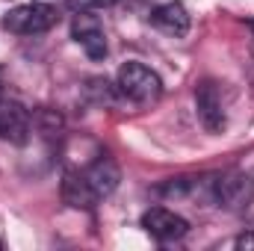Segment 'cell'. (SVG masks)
Returning a JSON list of instances; mask_svg holds the SVG:
<instances>
[{"label": "cell", "instance_id": "1", "mask_svg": "<svg viewBox=\"0 0 254 251\" xmlns=\"http://www.w3.org/2000/svg\"><path fill=\"white\" fill-rule=\"evenodd\" d=\"M116 86L133 104H157L163 98V80L157 77V71H151L148 65H142V63L122 65Z\"/></svg>", "mask_w": 254, "mask_h": 251}, {"label": "cell", "instance_id": "2", "mask_svg": "<svg viewBox=\"0 0 254 251\" xmlns=\"http://www.w3.org/2000/svg\"><path fill=\"white\" fill-rule=\"evenodd\" d=\"M213 201L228 213H243L254 201V178L246 172H228L213 181Z\"/></svg>", "mask_w": 254, "mask_h": 251}, {"label": "cell", "instance_id": "3", "mask_svg": "<svg viewBox=\"0 0 254 251\" xmlns=\"http://www.w3.org/2000/svg\"><path fill=\"white\" fill-rule=\"evenodd\" d=\"M60 21L57 9L48 6V3H27V6H15L9 15H6V30L9 33H18V36H39V33H48L54 24Z\"/></svg>", "mask_w": 254, "mask_h": 251}, {"label": "cell", "instance_id": "4", "mask_svg": "<svg viewBox=\"0 0 254 251\" xmlns=\"http://www.w3.org/2000/svg\"><path fill=\"white\" fill-rule=\"evenodd\" d=\"M142 228H145L154 240H160V243H175V240L187 237L190 222H187L184 216L166 210V207H151V210L142 213Z\"/></svg>", "mask_w": 254, "mask_h": 251}, {"label": "cell", "instance_id": "5", "mask_svg": "<svg viewBox=\"0 0 254 251\" xmlns=\"http://www.w3.org/2000/svg\"><path fill=\"white\" fill-rule=\"evenodd\" d=\"M71 36H74V42L89 54V60H104V57H107V36H104L101 21H98L92 12H80V15L74 18Z\"/></svg>", "mask_w": 254, "mask_h": 251}, {"label": "cell", "instance_id": "6", "mask_svg": "<svg viewBox=\"0 0 254 251\" xmlns=\"http://www.w3.org/2000/svg\"><path fill=\"white\" fill-rule=\"evenodd\" d=\"M195 110L207 133H222L225 130V110H222V95L213 80L198 83L195 89Z\"/></svg>", "mask_w": 254, "mask_h": 251}, {"label": "cell", "instance_id": "7", "mask_svg": "<svg viewBox=\"0 0 254 251\" xmlns=\"http://www.w3.org/2000/svg\"><path fill=\"white\" fill-rule=\"evenodd\" d=\"M30 113L18 104V101H6L0 98V139L12 142V145H24L30 139Z\"/></svg>", "mask_w": 254, "mask_h": 251}, {"label": "cell", "instance_id": "8", "mask_svg": "<svg viewBox=\"0 0 254 251\" xmlns=\"http://www.w3.org/2000/svg\"><path fill=\"white\" fill-rule=\"evenodd\" d=\"M151 24H154L160 33L181 39V36H187V33H190L192 18H190V12H187V6H184V3L172 0V3H163V6H157V9L151 12Z\"/></svg>", "mask_w": 254, "mask_h": 251}, {"label": "cell", "instance_id": "9", "mask_svg": "<svg viewBox=\"0 0 254 251\" xmlns=\"http://www.w3.org/2000/svg\"><path fill=\"white\" fill-rule=\"evenodd\" d=\"M83 178L89 181V187L95 189L98 198H107V195L116 192L119 181H122V172H119L116 160H110V157H98V160L83 172Z\"/></svg>", "mask_w": 254, "mask_h": 251}, {"label": "cell", "instance_id": "10", "mask_svg": "<svg viewBox=\"0 0 254 251\" xmlns=\"http://www.w3.org/2000/svg\"><path fill=\"white\" fill-rule=\"evenodd\" d=\"M63 201L74 210H92L101 198L95 195V189L89 187V181L77 172H65L63 178Z\"/></svg>", "mask_w": 254, "mask_h": 251}, {"label": "cell", "instance_id": "11", "mask_svg": "<svg viewBox=\"0 0 254 251\" xmlns=\"http://www.w3.org/2000/svg\"><path fill=\"white\" fill-rule=\"evenodd\" d=\"M116 3L119 0H68V9H74V12H104Z\"/></svg>", "mask_w": 254, "mask_h": 251}, {"label": "cell", "instance_id": "12", "mask_svg": "<svg viewBox=\"0 0 254 251\" xmlns=\"http://www.w3.org/2000/svg\"><path fill=\"white\" fill-rule=\"evenodd\" d=\"M234 249L237 251H254V234H240L234 240Z\"/></svg>", "mask_w": 254, "mask_h": 251}, {"label": "cell", "instance_id": "13", "mask_svg": "<svg viewBox=\"0 0 254 251\" xmlns=\"http://www.w3.org/2000/svg\"><path fill=\"white\" fill-rule=\"evenodd\" d=\"M249 30H252V33H254V18H252V21H249Z\"/></svg>", "mask_w": 254, "mask_h": 251}]
</instances>
